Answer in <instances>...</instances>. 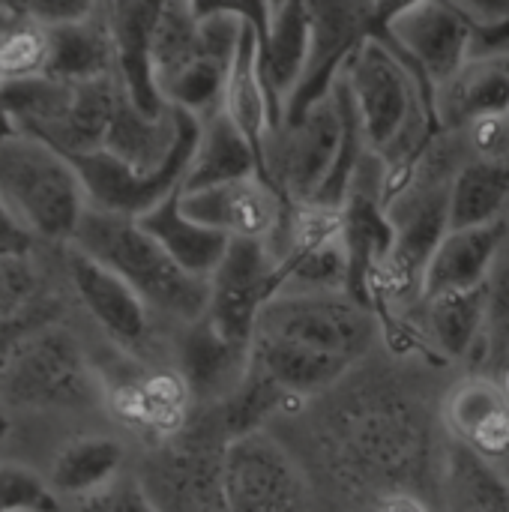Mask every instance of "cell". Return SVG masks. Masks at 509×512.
Segmentation results:
<instances>
[{
	"label": "cell",
	"mask_w": 509,
	"mask_h": 512,
	"mask_svg": "<svg viewBox=\"0 0 509 512\" xmlns=\"http://www.w3.org/2000/svg\"><path fill=\"white\" fill-rule=\"evenodd\" d=\"M87 336L69 303L9 348L0 366V405L15 420L12 462L39 471L57 441L105 420L102 375Z\"/></svg>",
	"instance_id": "cell-1"
},
{
	"label": "cell",
	"mask_w": 509,
	"mask_h": 512,
	"mask_svg": "<svg viewBox=\"0 0 509 512\" xmlns=\"http://www.w3.org/2000/svg\"><path fill=\"white\" fill-rule=\"evenodd\" d=\"M0 204L39 246L75 240L90 210L72 156L0 114Z\"/></svg>",
	"instance_id": "cell-2"
},
{
	"label": "cell",
	"mask_w": 509,
	"mask_h": 512,
	"mask_svg": "<svg viewBox=\"0 0 509 512\" xmlns=\"http://www.w3.org/2000/svg\"><path fill=\"white\" fill-rule=\"evenodd\" d=\"M72 243L120 276L156 318L189 327L207 315L210 279L186 273L138 219L90 207Z\"/></svg>",
	"instance_id": "cell-3"
},
{
	"label": "cell",
	"mask_w": 509,
	"mask_h": 512,
	"mask_svg": "<svg viewBox=\"0 0 509 512\" xmlns=\"http://www.w3.org/2000/svg\"><path fill=\"white\" fill-rule=\"evenodd\" d=\"M333 462L345 483L375 492H414V480L429 459V435L414 405L396 399H366L348 405L333 420Z\"/></svg>",
	"instance_id": "cell-4"
},
{
	"label": "cell",
	"mask_w": 509,
	"mask_h": 512,
	"mask_svg": "<svg viewBox=\"0 0 509 512\" xmlns=\"http://www.w3.org/2000/svg\"><path fill=\"white\" fill-rule=\"evenodd\" d=\"M126 87L120 72L93 81L27 78L0 87V114L78 159L105 147Z\"/></svg>",
	"instance_id": "cell-5"
},
{
	"label": "cell",
	"mask_w": 509,
	"mask_h": 512,
	"mask_svg": "<svg viewBox=\"0 0 509 512\" xmlns=\"http://www.w3.org/2000/svg\"><path fill=\"white\" fill-rule=\"evenodd\" d=\"M228 441L219 411L201 408L180 435L144 450L135 474L162 512H228L222 492Z\"/></svg>",
	"instance_id": "cell-6"
},
{
	"label": "cell",
	"mask_w": 509,
	"mask_h": 512,
	"mask_svg": "<svg viewBox=\"0 0 509 512\" xmlns=\"http://www.w3.org/2000/svg\"><path fill=\"white\" fill-rule=\"evenodd\" d=\"M60 282L75 315L87 324L90 333L102 336V342L138 363H162L159 339H156V315L150 306L108 267L93 261L75 243L51 246Z\"/></svg>",
	"instance_id": "cell-7"
},
{
	"label": "cell",
	"mask_w": 509,
	"mask_h": 512,
	"mask_svg": "<svg viewBox=\"0 0 509 512\" xmlns=\"http://www.w3.org/2000/svg\"><path fill=\"white\" fill-rule=\"evenodd\" d=\"M345 144V108L336 93L318 99L300 117L279 120L264 144L261 177L291 204H309L336 171Z\"/></svg>",
	"instance_id": "cell-8"
},
{
	"label": "cell",
	"mask_w": 509,
	"mask_h": 512,
	"mask_svg": "<svg viewBox=\"0 0 509 512\" xmlns=\"http://www.w3.org/2000/svg\"><path fill=\"white\" fill-rule=\"evenodd\" d=\"M255 336L294 342L354 366L375 339V318L348 291H282L264 306Z\"/></svg>",
	"instance_id": "cell-9"
},
{
	"label": "cell",
	"mask_w": 509,
	"mask_h": 512,
	"mask_svg": "<svg viewBox=\"0 0 509 512\" xmlns=\"http://www.w3.org/2000/svg\"><path fill=\"white\" fill-rule=\"evenodd\" d=\"M288 288L285 264L261 240H231L222 264L210 276L204 321L231 345L249 351L264 306Z\"/></svg>",
	"instance_id": "cell-10"
},
{
	"label": "cell",
	"mask_w": 509,
	"mask_h": 512,
	"mask_svg": "<svg viewBox=\"0 0 509 512\" xmlns=\"http://www.w3.org/2000/svg\"><path fill=\"white\" fill-rule=\"evenodd\" d=\"M222 492L228 512H306L309 504L306 474L267 429L225 444Z\"/></svg>",
	"instance_id": "cell-11"
},
{
	"label": "cell",
	"mask_w": 509,
	"mask_h": 512,
	"mask_svg": "<svg viewBox=\"0 0 509 512\" xmlns=\"http://www.w3.org/2000/svg\"><path fill=\"white\" fill-rule=\"evenodd\" d=\"M306 15V63L294 96L285 105L282 120L300 117L318 99L330 96L333 81L375 33L369 0H300Z\"/></svg>",
	"instance_id": "cell-12"
},
{
	"label": "cell",
	"mask_w": 509,
	"mask_h": 512,
	"mask_svg": "<svg viewBox=\"0 0 509 512\" xmlns=\"http://www.w3.org/2000/svg\"><path fill=\"white\" fill-rule=\"evenodd\" d=\"M381 36L414 66L432 90V99L477 51V30L441 0H420L390 21Z\"/></svg>",
	"instance_id": "cell-13"
},
{
	"label": "cell",
	"mask_w": 509,
	"mask_h": 512,
	"mask_svg": "<svg viewBox=\"0 0 509 512\" xmlns=\"http://www.w3.org/2000/svg\"><path fill=\"white\" fill-rule=\"evenodd\" d=\"M132 447L114 426L66 435L39 465V477L60 507L84 501L132 468Z\"/></svg>",
	"instance_id": "cell-14"
},
{
	"label": "cell",
	"mask_w": 509,
	"mask_h": 512,
	"mask_svg": "<svg viewBox=\"0 0 509 512\" xmlns=\"http://www.w3.org/2000/svg\"><path fill=\"white\" fill-rule=\"evenodd\" d=\"M180 207L189 219L225 234L228 240H261V243L276 240L288 213L282 195L261 174L237 177L195 192L180 189Z\"/></svg>",
	"instance_id": "cell-15"
},
{
	"label": "cell",
	"mask_w": 509,
	"mask_h": 512,
	"mask_svg": "<svg viewBox=\"0 0 509 512\" xmlns=\"http://www.w3.org/2000/svg\"><path fill=\"white\" fill-rule=\"evenodd\" d=\"M444 132H462L486 117H509V51L474 54L432 99Z\"/></svg>",
	"instance_id": "cell-16"
},
{
	"label": "cell",
	"mask_w": 509,
	"mask_h": 512,
	"mask_svg": "<svg viewBox=\"0 0 509 512\" xmlns=\"http://www.w3.org/2000/svg\"><path fill=\"white\" fill-rule=\"evenodd\" d=\"M222 111L225 117L243 132V138L258 153V162H264V144L273 126L279 123L267 75H264V45L255 24L246 21L237 51L231 57L225 87H222Z\"/></svg>",
	"instance_id": "cell-17"
},
{
	"label": "cell",
	"mask_w": 509,
	"mask_h": 512,
	"mask_svg": "<svg viewBox=\"0 0 509 512\" xmlns=\"http://www.w3.org/2000/svg\"><path fill=\"white\" fill-rule=\"evenodd\" d=\"M507 234V222L447 231L426 264L423 297L489 285L492 270L507 246Z\"/></svg>",
	"instance_id": "cell-18"
},
{
	"label": "cell",
	"mask_w": 509,
	"mask_h": 512,
	"mask_svg": "<svg viewBox=\"0 0 509 512\" xmlns=\"http://www.w3.org/2000/svg\"><path fill=\"white\" fill-rule=\"evenodd\" d=\"M444 423L453 441L498 462L509 456V393L495 378L462 381L447 405Z\"/></svg>",
	"instance_id": "cell-19"
},
{
	"label": "cell",
	"mask_w": 509,
	"mask_h": 512,
	"mask_svg": "<svg viewBox=\"0 0 509 512\" xmlns=\"http://www.w3.org/2000/svg\"><path fill=\"white\" fill-rule=\"evenodd\" d=\"M117 42L108 18V6L102 3L93 15L48 27V63L45 78L54 81H93L105 75H117Z\"/></svg>",
	"instance_id": "cell-20"
},
{
	"label": "cell",
	"mask_w": 509,
	"mask_h": 512,
	"mask_svg": "<svg viewBox=\"0 0 509 512\" xmlns=\"http://www.w3.org/2000/svg\"><path fill=\"white\" fill-rule=\"evenodd\" d=\"M444 512H509V477L498 462L450 441L441 459Z\"/></svg>",
	"instance_id": "cell-21"
},
{
	"label": "cell",
	"mask_w": 509,
	"mask_h": 512,
	"mask_svg": "<svg viewBox=\"0 0 509 512\" xmlns=\"http://www.w3.org/2000/svg\"><path fill=\"white\" fill-rule=\"evenodd\" d=\"M144 225L147 234H153L168 252L171 258L192 276L198 279H210L216 273V267L222 264L231 240L195 219H189L180 207V192H174L171 198H165L159 207H153L150 213H144L138 219Z\"/></svg>",
	"instance_id": "cell-22"
},
{
	"label": "cell",
	"mask_w": 509,
	"mask_h": 512,
	"mask_svg": "<svg viewBox=\"0 0 509 512\" xmlns=\"http://www.w3.org/2000/svg\"><path fill=\"white\" fill-rule=\"evenodd\" d=\"M249 174H261V162L252 144L243 138V132L225 117L222 108L204 117L198 144H195V153L183 180V192L219 186V183L249 177Z\"/></svg>",
	"instance_id": "cell-23"
},
{
	"label": "cell",
	"mask_w": 509,
	"mask_h": 512,
	"mask_svg": "<svg viewBox=\"0 0 509 512\" xmlns=\"http://www.w3.org/2000/svg\"><path fill=\"white\" fill-rule=\"evenodd\" d=\"M509 162L465 159L450 186V231L507 222Z\"/></svg>",
	"instance_id": "cell-24"
},
{
	"label": "cell",
	"mask_w": 509,
	"mask_h": 512,
	"mask_svg": "<svg viewBox=\"0 0 509 512\" xmlns=\"http://www.w3.org/2000/svg\"><path fill=\"white\" fill-rule=\"evenodd\" d=\"M426 303V330L438 354L447 360H465L486 333L489 315V285L468 291H444L423 297Z\"/></svg>",
	"instance_id": "cell-25"
},
{
	"label": "cell",
	"mask_w": 509,
	"mask_h": 512,
	"mask_svg": "<svg viewBox=\"0 0 509 512\" xmlns=\"http://www.w3.org/2000/svg\"><path fill=\"white\" fill-rule=\"evenodd\" d=\"M57 282L51 246L30 255H0V324L27 315Z\"/></svg>",
	"instance_id": "cell-26"
},
{
	"label": "cell",
	"mask_w": 509,
	"mask_h": 512,
	"mask_svg": "<svg viewBox=\"0 0 509 512\" xmlns=\"http://www.w3.org/2000/svg\"><path fill=\"white\" fill-rule=\"evenodd\" d=\"M48 63V27L33 21H15L0 39V87L45 75Z\"/></svg>",
	"instance_id": "cell-27"
},
{
	"label": "cell",
	"mask_w": 509,
	"mask_h": 512,
	"mask_svg": "<svg viewBox=\"0 0 509 512\" xmlns=\"http://www.w3.org/2000/svg\"><path fill=\"white\" fill-rule=\"evenodd\" d=\"M486 357L492 372H498L495 381H501L509 372V249L504 246L492 279H489V315H486Z\"/></svg>",
	"instance_id": "cell-28"
},
{
	"label": "cell",
	"mask_w": 509,
	"mask_h": 512,
	"mask_svg": "<svg viewBox=\"0 0 509 512\" xmlns=\"http://www.w3.org/2000/svg\"><path fill=\"white\" fill-rule=\"evenodd\" d=\"M477 30L474 54H495L509 45V0H441Z\"/></svg>",
	"instance_id": "cell-29"
},
{
	"label": "cell",
	"mask_w": 509,
	"mask_h": 512,
	"mask_svg": "<svg viewBox=\"0 0 509 512\" xmlns=\"http://www.w3.org/2000/svg\"><path fill=\"white\" fill-rule=\"evenodd\" d=\"M63 512H162L150 492L144 489L141 477L135 474V465L120 474L114 483H108L105 489H99L96 495L84 498V501H75L69 507H60Z\"/></svg>",
	"instance_id": "cell-30"
},
{
	"label": "cell",
	"mask_w": 509,
	"mask_h": 512,
	"mask_svg": "<svg viewBox=\"0 0 509 512\" xmlns=\"http://www.w3.org/2000/svg\"><path fill=\"white\" fill-rule=\"evenodd\" d=\"M21 507H60L48 492L39 471L24 462H0V512L21 510Z\"/></svg>",
	"instance_id": "cell-31"
},
{
	"label": "cell",
	"mask_w": 509,
	"mask_h": 512,
	"mask_svg": "<svg viewBox=\"0 0 509 512\" xmlns=\"http://www.w3.org/2000/svg\"><path fill=\"white\" fill-rule=\"evenodd\" d=\"M105 0H30V21L42 27H60L93 15Z\"/></svg>",
	"instance_id": "cell-32"
},
{
	"label": "cell",
	"mask_w": 509,
	"mask_h": 512,
	"mask_svg": "<svg viewBox=\"0 0 509 512\" xmlns=\"http://www.w3.org/2000/svg\"><path fill=\"white\" fill-rule=\"evenodd\" d=\"M39 243L18 225V219L0 204V255H30Z\"/></svg>",
	"instance_id": "cell-33"
},
{
	"label": "cell",
	"mask_w": 509,
	"mask_h": 512,
	"mask_svg": "<svg viewBox=\"0 0 509 512\" xmlns=\"http://www.w3.org/2000/svg\"><path fill=\"white\" fill-rule=\"evenodd\" d=\"M420 0H369V12H372V24L375 33H381L390 21H396L402 12H408L411 6H417Z\"/></svg>",
	"instance_id": "cell-34"
},
{
	"label": "cell",
	"mask_w": 509,
	"mask_h": 512,
	"mask_svg": "<svg viewBox=\"0 0 509 512\" xmlns=\"http://www.w3.org/2000/svg\"><path fill=\"white\" fill-rule=\"evenodd\" d=\"M375 512H432L417 492H390L375 501Z\"/></svg>",
	"instance_id": "cell-35"
},
{
	"label": "cell",
	"mask_w": 509,
	"mask_h": 512,
	"mask_svg": "<svg viewBox=\"0 0 509 512\" xmlns=\"http://www.w3.org/2000/svg\"><path fill=\"white\" fill-rule=\"evenodd\" d=\"M12 447H15V420L0 405V462L12 459Z\"/></svg>",
	"instance_id": "cell-36"
},
{
	"label": "cell",
	"mask_w": 509,
	"mask_h": 512,
	"mask_svg": "<svg viewBox=\"0 0 509 512\" xmlns=\"http://www.w3.org/2000/svg\"><path fill=\"white\" fill-rule=\"evenodd\" d=\"M0 15L6 21H30V0H0Z\"/></svg>",
	"instance_id": "cell-37"
},
{
	"label": "cell",
	"mask_w": 509,
	"mask_h": 512,
	"mask_svg": "<svg viewBox=\"0 0 509 512\" xmlns=\"http://www.w3.org/2000/svg\"><path fill=\"white\" fill-rule=\"evenodd\" d=\"M12 512H63L60 507H21V510H12Z\"/></svg>",
	"instance_id": "cell-38"
},
{
	"label": "cell",
	"mask_w": 509,
	"mask_h": 512,
	"mask_svg": "<svg viewBox=\"0 0 509 512\" xmlns=\"http://www.w3.org/2000/svg\"><path fill=\"white\" fill-rule=\"evenodd\" d=\"M267 3H270V9H273V15H279V12H282V9H285V6H288L291 0H267Z\"/></svg>",
	"instance_id": "cell-39"
},
{
	"label": "cell",
	"mask_w": 509,
	"mask_h": 512,
	"mask_svg": "<svg viewBox=\"0 0 509 512\" xmlns=\"http://www.w3.org/2000/svg\"><path fill=\"white\" fill-rule=\"evenodd\" d=\"M108 3H114V0H108Z\"/></svg>",
	"instance_id": "cell-40"
}]
</instances>
